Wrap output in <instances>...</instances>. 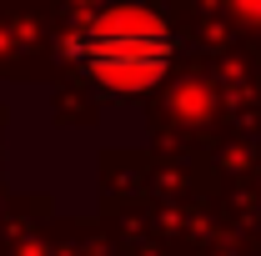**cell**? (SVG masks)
I'll list each match as a JSON object with an SVG mask.
<instances>
[{
	"label": "cell",
	"mask_w": 261,
	"mask_h": 256,
	"mask_svg": "<svg viewBox=\"0 0 261 256\" xmlns=\"http://www.w3.org/2000/svg\"><path fill=\"white\" fill-rule=\"evenodd\" d=\"M65 56L106 96H146L176 65V25L156 0H111L65 35Z\"/></svg>",
	"instance_id": "6da1fadb"
}]
</instances>
